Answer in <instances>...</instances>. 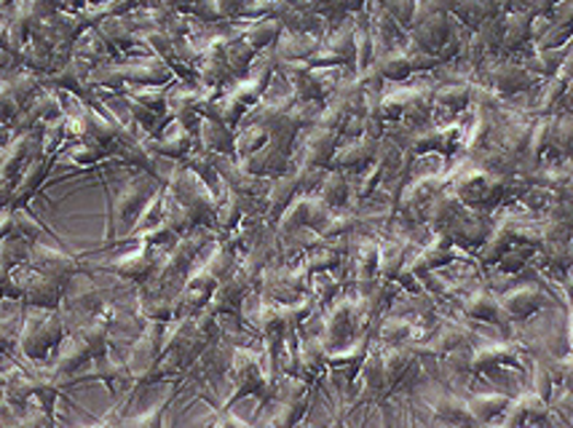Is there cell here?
Masks as SVG:
<instances>
[{"mask_svg":"<svg viewBox=\"0 0 573 428\" xmlns=\"http://www.w3.org/2000/svg\"><path fill=\"white\" fill-rule=\"evenodd\" d=\"M62 340V324L54 316L30 319L27 327L22 335V351L27 359L41 361L48 354V348H54Z\"/></svg>","mask_w":573,"mask_h":428,"instance_id":"1","label":"cell"},{"mask_svg":"<svg viewBox=\"0 0 573 428\" xmlns=\"http://www.w3.org/2000/svg\"><path fill=\"white\" fill-rule=\"evenodd\" d=\"M550 418V407L539 394H526L509 405V418H506L504 428H530L539 426Z\"/></svg>","mask_w":573,"mask_h":428,"instance_id":"2","label":"cell"},{"mask_svg":"<svg viewBox=\"0 0 573 428\" xmlns=\"http://www.w3.org/2000/svg\"><path fill=\"white\" fill-rule=\"evenodd\" d=\"M491 81L498 92L517 94V92H528V89L536 83V76L534 72H528L526 68H520V65H493Z\"/></svg>","mask_w":573,"mask_h":428,"instance_id":"3","label":"cell"},{"mask_svg":"<svg viewBox=\"0 0 573 428\" xmlns=\"http://www.w3.org/2000/svg\"><path fill=\"white\" fill-rule=\"evenodd\" d=\"M504 309L515 319H528L534 316V313H539L541 309H547V294L536 287L515 289L512 294H506Z\"/></svg>","mask_w":573,"mask_h":428,"instance_id":"4","label":"cell"},{"mask_svg":"<svg viewBox=\"0 0 573 428\" xmlns=\"http://www.w3.org/2000/svg\"><path fill=\"white\" fill-rule=\"evenodd\" d=\"M530 35H534V16L523 14V11H515V14L506 16L502 41L506 48H517L520 44H526Z\"/></svg>","mask_w":573,"mask_h":428,"instance_id":"5","label":"cell"},{"mask_svg":"<svg viewBox=\"0 0 573 428\" xmlns=\"http://www.w3.org/2000/svg\"><path fill=\"white\" fill-rule=\"evenodd\" d=\"M472 415L478 418V424L482 420H491L496 418L498 413H504V409H509V400L506 396H498V394H488V396H478V400H472Z\"/></svg>","mask_w":573,"mask_h":428,"instance_id":"6","label":"cell"},{"mask_svg":"<svg viewBox=\"0 0 573 428\" xmlns=\"http://www.w3.org/2000/svg\"><path fill=\"white\" fill-rule=\"evenodd\" d=\"M279 51H282V57H287V59L311 57V54L317 51V41H313L311 35H303V33H293V35H287L285 41H282Z\"/></svg>","mask_w":573,"mask_h":428,"instance_id":"7","label":"cell"},{"mask_svg":"<svg viewBox=\"0 0 573 428\" xmlns=\"http://www.w3.org/2000/svg\"><path fill=\"white\" fill-rule=\"evenodd\" d=\"M550 148L560 150V153L571 155V159H573V113H571V116L554 118Z\"/></svg>","mask_w":573,"mask_h":428,"instance_id":"8","label":"cell"},{"mask_svg":"<svg viewBox=\"0 0 573 428\" xmlns=\"http://www.w3.org/2000/svg\"><path fill=\"white\" fill-rule=\"evenodd\" d=\"M279 30H282V24L276 22V20H265V22H257L255 27H252L250 33H247V44H250V46H255V48H261V46H268L271 41H274L276 35H279Z\"/></svg>","mask_w":573,"mask_h":428,"instance_id":"9","label":"cell"},{"mask_svg":"<svg viewBox=\"0 0 573 428\" xmlns=\"http://www.w3.org/2000/svg\"><path fill=\"white\" fill-rule=\"evenodd\" d=\"M204 142H207V148L213 150H226L228 144H231V135H228V129L222 124H204Z\"/></svg>","mask_w":573,"mask_h":428,"instance_id":"10","label":"cell"},{"mask_svg":"<svg viewBox=\"0 0 573 428\" xmlns=\"http://www.w3.org/2000/svg\"><path fill=\"white\" fill-rule=\"evenodd\" d=\"M386 14L400 24H413L415 0H386Z\"/></svg>","mask_w":573,"mask_h":428,"instance_id":"11","label":"cell"},{"mask_svg":"<svg viewBox=\"0 0 573 428\" xmlns=\"http://www.w3.org/2000/svg\"><path fill=\"white\" fill-rule=\"evenodd\" d=\"M265 129L263 126H252L250 131H244V135L239 137L237 140V148H239V153H257V148H261V144L265 142Z\"/></svg>","mask_w":573,"mask_h":428,"instance_id":"12","label":"cell"}]
</instances>
